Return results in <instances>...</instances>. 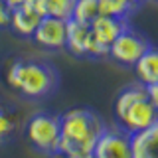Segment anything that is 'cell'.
Masks as SVG:
<instances>
[{
    "label": "cell",
    "mask_w": 158,
    "mask_h": 158,
    "mask_svg": "<svg viewBox=\"0 0 158 158\" xmlns=\"http://www.w3.org/2000/svg\"><path fill=\"white\" fill-rule=\"evenodd\" d=\"M105 128L103 118L95 111L85 107L69 109L59 117L57 152H91Z\"/></svg>",
    "instance_id": "1"
},
{
    "label": "cell",
    "mask_w": 158,
    "mask_h": 158,
    "mask_svg": "<svg viewBox=\"0 0 158 158\" xmlns=\"http://www.w3.org/2000/svg\"><path fill=\"white\" fill-rule=\"evenodd\" d=\"M6 81L26 99H46L57 89L59 73L49 63L36 59H14L6 69Z\"/></svg>",
    "instance_id": "2"
},
{
    "label": "cell",
    "mask_w": 158,
    "mask_h": 158,
    "mask_svg": "<svg viewBox=\"0 0 158 158\" xmlns=\"http://www.w3.org/2000/svg\"><path fill=\"white\" fill-rule=\"evenodd\" d=\"M26 136L36 150L56 154L59 144V117L52 113H36L26 125Z\"/></svg>",
    "instance_id": "3"
},
{
    "label": "cell",
    "mask_w": 158,
    "mask_h": 158,
    "mask_svg": "<svg viewBox=\"0 0 158 158\" xmlns=\"http://www.w3.org/2000/svg\"><path fill=\"white\" fill-rule=\"evenodd\" d=\"M150 48H152L150 42H148L142 34H138L136 30L127 26L115 40H113V44L109 46L107 56H111L117 63H121V65H125V67H132L136 63V59Z\"/></svg>",
    "instance_id": "4"
},
{
    "label": "cell",
    "mask_w": 158,
    "mask_h": 158,
    "mask_svg": "<svg viewBox=\"0 0 158 158\" xmlns=\"http://www.w3.org/2000/svg\"><path fill=\"white\" fill-rule=\"evenodd\" d=\"M93 158H131L128 132L123 128H105L91 150Z\"/></svg>",
    "instance_id": "5"
},
{
    "label": "cell",
    "mask_w": 158,
    "mask_h": 158,
    "mask_svg": "<svg viewBox=\"0 0 158 158\" xmlns=\"http://www.w3.org/2000/svg\"><path fill=\"white\" fill-rule=\"evenodd\" d=\"M158 123V107L150 99H140L135 105H131L127 109V113L118 118V125L125 132H136L142 128H148L150 125Z\"/></svg>",
    "instance_id": "6"
},
{
    "label": "cell",
    "mask_w": 158,
    "mask_h": 158,
    "mask_svg": "<svg viewBox=\"0 0 158 158\" xmlns=\"http://www.w3.org/2000/svg\"><path fill=\"white\" fill-rule=\"evenodd\" d=\"M65 34H67V20L42 16L32 38L38 46L46 49H61L65 48Z\"/></svg>",
    "instance_id": "7"
},
{
    "label": "cell",
    "mask_w": 158,
    "mask_h": 158,
    "mask_svg": "<svg viewBox=\"0 0 158 158\" xmlns=\"http://www.w3.org/2000/svg\"><path fill=\"white\" fill-rule=\"evenodd\" d=\"M128 144H131V158H158V123L150 125L148 128H142V131L131 132Z\"/></svg>",
    "instance_id": "8"
},
{
    "label": "cell",
    "mask_w": 158,
    "mask_h": 158,
    "mask_svg": "<svg viewBox=\"0 0 158 158\" xmlns=\"http://www.w3.org/2000/svg\"><path fill=\"white\" fill-rule=\"evenodd\" d=\"M127 26H128V20L113 18V16H97L89 24V30H91L93 38L97 40V44H101L103 48L109 49V46L113 44V40H115Z\"/></svg>",
    "instance_id": "9"
},
{
    "label": "cell",
    "mask_w": 158,
    "mask_h": 158,
    "mask_svg": "<svg viewBox=\"0 0 158 158\" xmlns=\"http://www.w3.org/2000/svg\"><path fill=\"white\" fill-rule=\"evenodd\" d=\"M91 30L89 24H79L75 20H67V34H65V49L75 57L87 56V44Z\"/></svg>",
    "instance_id": "10"
},
{
    "label": "cell",
    "mask_w": 158,
    "mask_h": 158,
    "mask_svg": "<svg viewBox=\"0 0 158 158\" xmlns=\"http://www.w3.org/2000/svg\"><path fill=\"white\" fill-rule=\"evenodd\" d=\"M40 20H42V14L34 8V4H26V6H20V8L12 10L10 28L18 36H32Z\"/></svg>",
    "instance_id": "11"
},
{
    "label": "cell",
    "mask_w": 158,
    "mask_h": 158,
    "mask_svg": "<svg viewBox=\"0 0 158 158\" xmlns=\"http://www.w3.org/2000/svg\"><path fill=\"white\" fill-rule=\"evenodd\" d=\"M132 67H135L138 83H142V85H154V83H158V53L154 48L146 49L136 59V63Z\"/></svg>",
    "instance_id": "12"
},
{
    "label": "cell",
    "mask_w": 158,
    "mask_h": 158,
    "mask_svg": "<svg viewBox=\"0 0 158 158\" xmlns=\"http://www.w3.org/2000/svg\"><path fill=\"white\" fill-rule=\"evenodd\" d=\"M146 97H148L146 95V87L142 85V83H132V85L125 87L117 95V101H115V117H117V121L125 115L127 109L131 107V105H135L136 101L146 99Z\"/></svg>",
    "instance_id": "13"
},
{
    "label": "cell",
    "mask_w": 158,
    "mask_h": 158,
    "mask_svg": "<svg viewBox=\"0 0 158 158\" xmlns=\"http://www.w3.org/2000/svg\"><path fill=\"white\" fill-rule=\"evenodd\" d=\"M75 0H34V8L42 16H52L59 20H69Z\"/></svg>",
    "instance_id": "14"
},
{
    "label": "cell",
    "mask_w": 158,
    "mask_h": 158,
    "mask_svg": "<svg viewBox=\"0 0 158 158\" xmlns=\"http://www.w3.org/2000/svg\"><path fill=\"white\" fill-rule=\"evenodd\" d=\"M97 12L99 16H113V18L128 20L131 14H135V10L128 4H125L123 0H97Z\"/></svg>",
    "instance_id": "15"
},
{
    "label": "cell",
    "mask_w": 158,
    "mask_h": 158,
    "mask_svg": "<svg viewBox=\"0 0 158 158\" xmlns=\"http://www.w3.org/2000/svg\"><path fill=\"white\" fill-rule=\"evenodd\" d=\"M97 16V0H75L69 20H75L79 24H91Z\"/></svg>",
    "instance_id": "16"
},
{
    "label": "cell",
    "mask_w": 158,
    "mask_h": 158,
    "mask_svg": "<svg viewBox=\"0 0 158 158\" xmlns=\"http://www.w3.org/2000/svg\"><path fill=\"white\" fill-rule=\"evenodd\" d=\"M14 127H16V117L0 105V144H4L6 136L14 131Z\"/></svg>",
    "instance_id": "17"
},
{
    "label": "cell",
    "mask_w": 158,
    "mask_h": 158,
    "mask_svg": "<svg viewBox=\"0 0 158 158\" xmlns=\"http://www.w3.org/2000/svg\"><path fill=\"white\" fill-rule=\"evenodd\" d=\"M10 16H12V10L6 6L4 0H0V28H8L10 26Z\"/></svg>",
    "instance_id": "18"
},
{
    "label": "cell",
    "mask_w": 158,
    "mask_h": 158,
    "mask_svg": "<svg viewBox=\"0 0 158 158\" xmlns=\"http://www.w3.org/2000/svg\"><path fill=\"white\" fill-rule=\"evenodd\" d=\"M56 158H93L91 152H65V154H61V152H56V154H52Z\"/></svg>",
    "instance_id": "19"
},
{
    "label": "cell",
    "mask_w": 158,
    "mask_h": 158,
    "mask_svg": "<svg viewBox=\"0 0 158 158\" xmlns=\"http://www.w3.org/2000/svg\"><path fill=\"white\" fill-rule=\"evenodd\" d=\"M4 2H6V6L10 10H14L20 6H26V4H34V0H4Z\"/></svg>",
    "instance_id": "20"
},
{
    "label": "cell",
    "mask_w": 158,
    "mask_h": 158,
    "mask_svg": "<svg viewBox=\"0 0 158 158\" xmlns=\"http://www.w3.org/2000/svg\"><path fill=\"white\" fill-rule=\"evenodd\" d=\"M123 2H125V4H128V6H131V8H132V10L136 12V10L140 8V6H142L144 2H148V0H123Z\"/></svg>",
    "instance_id": "21"
}]
</instances>
